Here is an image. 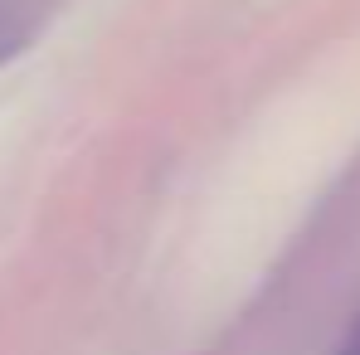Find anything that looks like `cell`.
<instances>
[{
    "instance_id": "obj_2",
    "label": "cell",
    "mask_w": 360,
    "mask_h": 355,
    "mask_svg": "<svg viewBox=\"0 0 360 355\" xmlns=\"http://www.w3.org/2000/svg\"><path fill=\"white\" fill-rule=\"evenodd\" d=\"M336 355H360V321L351 326V336L341 341V351H336Z\"/></svg>"
},
{
    "instance_id": "obj_1",
    "label": "cell",
    "mask_w": 360,
    "mask_h": 355,
    "mask_svg": "<svg viewBox=\"0 0 360 355\" xmlns=\"http://www.w3.org/2000/svg\"><path fill=\"white\" fill-rule=\"evenodd\" d=\"M25 39H30V25H15V20H10V10H5V15H0V59L20 54V49H25Z\"/></svg>"
}]
</instances>
